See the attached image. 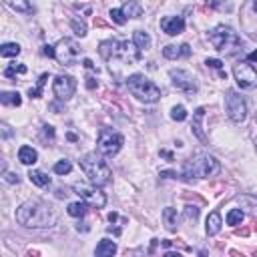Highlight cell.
Listing matches in <instances>:
<instances>
[{"label":"cell","instance_id":"9","mask_svg":"<svg viewBox=\"0 0 257 257\" xmlns=\"http://www.w3.org/2000/svg\"><path fill=\"white\" fill-rule=\"evenodd\" d=\"M225 109H227V117L233 123H243L247 117V105L243 101V96L235 90H229L227 96H225Z\"/></svg>","mask_w":257,"mask_h":257},{"label":"cell","instance_id":"26","mask_svg":"<svg viewBox=\"0 0 257 257\" xmlns=\"http://www.w3.org/2000/svg\"><path fill=\"white\" fill-rule=\"evenodd\" d=\"M67 211H69V215H71V217H85V215H86V203H85V201L71 203Z\"/></svg>","mask_w":257,"mask_h":257},{"label":"cell","instance_id":"38","mask_svg":"<svg viewBox=\"0 0 257 257\" xmlns=\"http://www.w3.org/2000/svg\"><path fill=\"white\" fill-rule=\"evenodd\" d=\"M185 215H187L189 219L195 221V219L199 217V209H197V207H191V205H187V207H185Z\"/></svg>","mask_w":257,"mask_h":257},{"label":"cell","instance_id":"23","mask_svg":"<svg viewBox=\"0 0 257 257\" xmlns=\"http://www.w3.org/2000/svg\"><path fill=\"white\" fill-rule=\"evenodd\" d=\"M123 12H125L127 18H141L143 8H141L139 2H135V0H128V2L123 6Z\"/></svg>","mask_w":257,"mask_h":257},{"label":"cell","instance_id":"37","mask_svg":"<svg viewBox=\"0 0 257 257\" xmlns=\"http://www.w3.org/2000/svg\"><path fill=\"white\" fill-rule=\"evenodd\" d=\"M239 201H241V203H249L251 211L257 213V197H253V195H243V197H239Z\"/></svg>","mask_w":257,"mask_h":257},{"label":"cell","instance_id":"7","mask_svg":"<svg viewBox=\"0 0 257 257\" xmlns=\"http://www.w3.org/2000/svg\"><path fill=\"white\" fill-rule=\"evenodd\" d=\"M73 191L77 193V195L86 203V205H90V207H94V209H103L105 205H107V197H105V193L96 187V185H85V183H77L75 187H73Z\"/></svg>","mask_w":257,"mask_h":257},{"label":"cell","instance_id":"17","mask_svg":"<svg viewBox=\"0 0 257 257\" xmlns=\"http://www.w3.org/2000/svg\"><path fill=\"white\" fill-rule=\"evenodd\" d=\"M119 41H105V43H101L99 44V52H101V56L105 58V60H111V58H117V52H119Z\"/></svg>","mask_w":257,"mask_h":257},{"label":"cell","instance_id":"18","mask_svg":"<svg viewBox=\"0 0 257 257\" xmlns=\"http://www.w3.org/2000/svg\"><path fill=\"white\" fill-rule=\"evenodd\" d=\"M18 161H20L22 165H35L37 161H39V155H37V151L32 149V147L22 145V147L18 149Z\"/></svg>","mask_w":257,"mask_h":257},{"label":"cell","instance_id":"15","mask_svg":"<svg viewBox=\"0 0 257 257\" xmlns=\"http://www.w3.org/2000/svg\"><path fill=\"white\" fill-rule=\"evenodd\" d=\"M189 54H191L189 44H169V46L163 48V56H165V58H171V60H175V58H185V56H189Z\"/></svg>","mask_w":257,"mask_h":257},{"label":"cell","instance_id":"19","mask_svg":"<svg viewBox=\"0 0 257 257\" xmlns=\"http://www.w3.org/2000/svg\"><path fill=\"white\" fill-rule=\"evenodd\" d=\"M221 225H223L221 215H219L217 211L209 213V217H207V221H205V231H207V235H217V233L221 231Z\"/></svg>","mask_w":257,"mask_h":257},{"label":"cell","instance_id":"20","mask_svg":"<svg viewBox=\"0 0 257 257\" xmlns=\"http://www.w3.org/2000/svg\"><path fill=\"white\" fill-rule=\"evenodd\" d=\"M115 253H117V243L111 241V239H101V243L94 249L96 257H109V255H115Z\"/></svg>","mask_w":257,"mask_h":257},{"label":"cell","instance_id":"4","mask_svg":"<svg viewBox=\"0 0 257 257\" xmlns=\"http://www.w3.org/2000/svg\"><path fill=\"white\" fill-rule=\"evenodd\" d=\"M209 41L219 52H225V54H235L241 48V41L237 37V32L225 24H217L215 28L209 30Z\"/></svg>","mask_w":257,"mask_h":257},{"label":"cell","instance_id":"35","mask_svg":"<svg viewBox=\"0 0 257 257\" xmlns=\"http://www.w3.org/2000/svg\"><path fill=\"white\" fill-rule=\"evenodd\" d=\"M16 73H18V75H24V73H26V67H24V64H18V67H16V64H12V67H8V69L4 71V77L12 79Z\"/></svg>","mask_w":257,"mask_h":257},{"label":"cell","instance_id":"31","mask_svg":"<svg viewBox=\"0 0 257 257\" xmlns=\"http://www.w3.org/2000/svg\"><path fill=\"white\" fill-rule=\"evenodd\" d=\"M243 211L241 209H231L229 213H227V225H241V221H243Z\"/></svg>","mask_w":257,"mask_h":257},{"label":"cell","instance_id":"8","mask_svg":"<svg viewBox=\"0 0 257 257\" xmlns=\"http://www.w3.org/2000/svg\"><path fill=\"white\" fill-rule=\"evenodd\" d=\"M233 77L239 88L249 90L257 86V71L253 69V64H249L247 60H241L233 67Z\"/></svg>","mask_w":257,"mask_h":257},{"label":"cell","instance_id":"45","mask_svg":"<svg viewBox=\"0 0 257 257\" xmlns=\"http://www.w3.org/2000/svg\"><path fill=\"white\" fill-rule=\"evenodd\" d=\"M86 81H88L86 86H88V88H94V79H86Z\"/></svg>","mask_w":257,"mask_h":257},{"label":"cell","instance_id":"11","mask_svg":"<svg viewBox=\"0 0 257 257\" xmlns=\"http://www.w3.org/2000/svg\"><path fill=\"white\" fill-rule=\"evenodd\" d=\"M171 81H173V86L177 90H183L187 94H195L197 92V81L189 71H183V69H173L171 73Z\"/></svg>","mask_w":257,"mask_h":257},{"label":"cell","instance_id":"30","mask_svg":"<svg viewBox=\"0 0 257 257\" xmlns=\"http://www.w3.org/2000/svg\"><path fill=\"white\" fill-rule=\"evenodd\" d=\"M205 2L215 8V10H221V12H231V4L227 2V0H205Z\"/></svg>","mask_w":257,"mask_h":257},{"label":"cell","instance_id":"36","mask_svg":"<svg viewBox=\"0 0 257 257\" xmlns=\"http://www.w3.org/2000/svg\"><path fill=\"white\" fill-rule=\"evenodd\" d=\"M71 26H73V30H75V35H79V37H85V35H86V24H85V22L73 20Z\"/></svg>","mask_w":257,"mask_h":257},{"label":"cell","instance_id":"6","mask_svg":"<svg viewBox=\"0 0 257 257\" xmlns=\"http://www.w3.org/2000/svg\"><path fill=\"white\" fill-rule=\"evenodd\" d=\"M123 143H125V137L121 133H115L111 128H103L99 133V139H96V149L105 157H115L123 149Z\"/></svg>","mask_w":257,"mask_h":257},{"label":"cell","instance_id":"25","mask_svg":"<svg viewBox=\"0 0 257 257\" xmlns=\"http://www.w3.org/2000/svg\"><path fill=\"white\" fill-rule=\"evenodd\" d=\"M0 103L8 105V107H20L22 99H20L18 92H2V94H0Z\"/></svg>","mask_w":257,"mask_h":257},{"label":"cell","instance_id":"33","mask_svg":"<svg viewBox=\"0 0 257 257\" xmlns=\"http://www.w3.org/2000/svg\"><path fill=\"white\" fill-rule=\"evenodd\" d=\"M111 18H113V22H117L119 26H123L125 22H127V16H125V12H123V8H113L111 12Z\"/></svg>","mask_w":257,"mask_h":257},{"label":"cell","instance_id":"2","mask_svg":"<svg viewBox=\"0 0 257 257\" xmlns=\"http://www.w3.org/2000/svg\"><path fill=\"white\" fill-rule=\"evenodd\" d=\"M185 175L187 177H195V179H207V177H213L221 171V165L219 161L213 157V155H207V153H199L195 157H191L187 163H185Z\"/></svg>","mask_w":257,"mask_h":257},{"label":"cell","instance_id":"14","mask_svg":"<svg viewBox=\"0 0 257 257\" xmlns=\"http://www.w3.org/2000/svg\"><path fill=\"white\" fill-rule=\"evenodd\" d=\"M161 28H163L165 35L177 37L185 30V20L181 16H165V18H161Z\"/></svg>","mask_w":257,"mask_h":257},{"label":"cell","instance_id":"44","mask_svg":"<svg viewBox=\"0 0 257 257\" xmlns=\"http://www.w3.org/2000/svg\"><path fill=\"white\" fill-rule=\"evenodd\" d=\"M247 60H257V50H253V52H249V56H247Z\"/></svg>","mask_w":257,"mask_h":257},{"label":"cell","instance_id":"10","mask_svg":"<svg viewBox=\"0 0 257 257\" xmlns=\"http://www.w3.org/2000/svg\"><path fill=\"white\" fill-rule=\"evenodd\" d=\"M54 48H56V60L60 64H69L71 67V64H75L79 60V56H81V46L73 39L58 41V44Z\"/></svg>","mask_w":257,"mask_h":257},{"label":"cell","instance_id":"28","mask_svg":"<svg viewBox=\"0 0 257 257\" xmlns=\"http://www.w3.org/2000/svg\"><path fill=\"white\" fill-rule=\"evenodd\" d=\"M6 4L12 6L16 12H30V4H28V0H6Z\"/></svg>","mask_w":257,"mask_h":257},{"label":"cell","instance_id":"12","mask_svg":"<svg viewBox=\"0 0 257 257\" xmlns=\"http://www.w3.org/2000/svg\"><path fill=\"white\" fill-rule=\"evenodd\" d=\"M52 90H54V96L58 101H69L77 90V81L69 75H58L54 85H52Z\"/></svg>","mask_w":257,"mask_h":257},{"label":"cell","instance_id":"29","mask_svg":"<svg viewBox=\"0 0 257 257\" xmlns=\"http://www.w3.org/2000/svg\"><path fill=\"white\" fill-rule=\"evenodd\" d=\"M71 171H73V163L69 159H62V161H58V163L54 165V173L56 175H67Z\"/></svg>","mask_w":257,"mask_h":257},{"label":"cell","instance_id":"21","mask_svg":"<svg viewBox=\"0 0 257 257\" xmlns=\"http://www.w3.org/2000/svg\"><path fill=\"white\" fill-rule=\"evenodd\" d=\"M163 221H165V227L169 231H177V225H179V215H177V209L173 207H167L163 211Z\"/></svg>","mask_w":257,"mask_h":257},{"label":"cell","instance_id":"46","mask_svg":"<svg viewBox=\"0 0 257 257\" xmlns=\"http://www.w3.org/2000/svg\"><path fill=\"white\" fill-rule=\"evenodd\" d=\"M109 221H111V223L117 221V213H111V215H109Z\"/></svg>","mask_w":257,"mask_h":257},{"label":"cell","instance_id":"27","mask_svg":"<svg viewBox=\"0 0 257 257\" xmlns=\"http://www.w3.org/2000/svg\"><path fill=\"white\" fill-rule=\"evenodd\" d=\"M0 54H2L4 58L6 56H18L20 54V46L16 43H6V44L0 46Z\"/></svg>","mask_w":257,"mask_h":257},{"label":"cell","instance_id":"41","mask_svg":"<svg viewBox=\"0 0 257 257\" xmlns=\"http://www.w3.org/2000/svg\"><path fill=\"white\" fill-rule=\"evenodd\" d=\"M43 128H44V137H48V139H54V128H52L50 125H44Z\"/></svg>","mask_w":257,"mask_h":257},{"label":"cell","instance_id":"24","mask_svg":"<svg viewBox=\"0 0 257 257\" xmlns=\"http://www.w3.org/2000/svg\"><path fill=\"white\" fill-rule=\"evenodd\" d=\"M28 179H30L32 185H37V187H46V185H50V177H48L46 173H43V171H30V173H28Z\"/></svg>","mask_w":257,"mask_h":257},{"label":"cell","instance_id":"1","mask_svg":"<svg viewBox=\"0 0 257 257\" xmlns=\"http://www.w3.org/2000/svg\"><path fill=\"white\" fill-rule=\"evenodd\" d=\"M16 221L20 225H24V227H30V229H44V227L56 225L58 215H56L52 205L39 201V199H32V201L22 203L16 209Z\"/></svg>","mask_w":257,"mask_h":257},{"label":"cell","instance_id":"39","mask_svg":"<svg viewBox=\"0 0 257 257\" xmlns=\"http://www.w3.org/2000/svg\"><path fill=\"white\" fill-rule=\"evenodd\" d=\"M205 64H207V67H211V69H217V71H221V67H223V62L219 58H207Z\"/></svg>","mask_w":257,"mask_h":257},{"label":"cell","instance_id":"32","mask_svg":"<svg viewBox=\"0 0 257 257\" xmlns=\"http://www.w3.org/2000/svg\"><path fill=\"white\" fill-rule=\"evenodd\" d=\"M171 119H173V121H179V123H183V121L187 119V111H185V107H183V105H177V107H173V109H171Z\"/></svg>","mask_w":257,"mask_h":257},{"label":"cell","instance_id":"48","mask_svg":"<svg viewBox=\"0 0 257 257\" xmlns=\"http://www.w3.org/2000/svg\"><path fill=\"white\" fill-rule=\"evenodd\" d=\"M255 149H257V139H255Z\"/></svg>","mask_w":257,"mask_h":257},{"label":"cell","instance_id":"43","mask_svg":"<svg viewBox=\"0 0 257 257\" xmlns=\"http://www.w3.org/2000/svg\"><path fill=\"white\" fill-rule=\"evenodd\" d=\"M83 64H85L86 69H94V64H92V60H88V58H85V62H83Z\"/></svg>","mask_w":257,"mask_h":257},{"label":"cell","instance_id":"22","mask_svg":"<svg viewBox=\"0 0 257 257\" xmlns=\"http://www.w3.org/2000/svg\"><path fill=\"white\" fill-rule=\"evenodd\" d=\"M133 43L139 46V50H149L151 48V37H149V32L145 30H135V35H133Z\"/></svg>","mask_w":257,"mask_h":257},{"label":"cell","instance_id":"16","mask_svg":"<svg viewBox=\"0 0 257 257\" xmlns=\"http://www.w3.org/2000/svg\"><path fill=\"white\" fill-rule=\"evenodd\" d=\"M203 119H205V107H199L197 111H195V115H193V135L195 137H199L201 141H207V137H205V133H203Z\"/></svg>","mask_w":257,"mask_h":257},{"label":"cell","instance_id":"42","mask_svg":"<svg viewBox=\"0 0 257 257\" xmlns=\"http://www.w3.org/2000/svg\"><path fill=\"white\" fill-rule=\"evenodd\" d=\"M6 181H8V183H18L20 179H18V175H14V173H6Z\"/></svg>","mask_w":257,"mask_h":257},{"label":"cell","instance_id":"34","mask_svg":"<svg viewBox=\"0 0 257 257\" xmlns=\"http://www.w3.org/2000/svg\"><path fill=\"white\" fill-rule=\"evenodd\" d=\"M46 79H48V75L44 73V75L41 77V81H39V86H37V88H30V90H28V94H30V99H32V96H35V99H39V96L43 94V86H44Z\"/></svg>","mask_w":257,"mask_h":257},{"label":"cell","instance_id":"13","mask_svg":"<svg viewBox=\"0 0 257 257\" xmlns=\"http://www.w3.org/2000/svg\"><path fill=\"white\" fill-rule=\"evenodd\" d=\"M117 58H121L123 62L133 64V62H137V60L141 58V50H139V46H137L135 43H128V41H125V43H121V44H119Z\"/></svg>","mask_w":257,"mask_h":257},{"label":"cell","instance_id":"40","mask_svg":"<svg viewBox=\"0 0 257 257\" xmlns=\"http://www.w3.org/2000/svg\"><path fill=\"white\" fill-rule=\"evenodd\" d=\"M43 54H44V56H48V58H56V48L46 44V46H43Z\"/></svg>","mask_w":257,"mask_h":257},{"label":"cell","instance_id":"5","mask_svg":"<svg viewBox=\"0 0 257 257\" xmlns=\"http://www.w3.org/2000/svg\"><path fill=\"white\" fill-rule=\"evenodd\" d=\"M127 86L131 90V94L137 96L141 103L151 105V103H157L161 99V88L145 75H131L127 79Z\"/></svg>","mask_w":257,"mask_h":257},{"label":"cell","instance_id":"3","mask_svg":"<svg viewBox=\"0 0 257 257\" xmlns=\"http://www.w3.org/2000/svg\"><path fill=\"white\" fill-rule=\"evenodd\" d=\"M81 169L85 171V175L88 177V181L96 187H105L111 181V169L101 157H96L94 153H88L85 157H81Z\"/></svg>","mask_w":257,"mask_h":257},{"label":"cell","instance_id":"47","mask_svg":"<svg viewBox=\"0 0 257 257\" xmlns=\"http://www.w3.org/2000/svg\"><path fill=\"white\" fill-rule=\"evenodd\" d=\"M253 10L257 12V0H253Z\"/></svg>","mask_w":257,"mask_h":257}]
</instances>
